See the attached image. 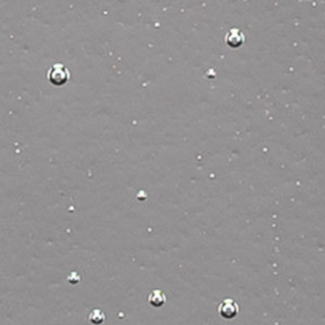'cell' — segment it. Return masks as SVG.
I'll return each mask as SVG.
<instances>
[{
	"label": "cell",
	"instance_id": "cell-2",
	"mask_svg": "<svg viewBox=\"0 0 325 325\" xmlns=\"http://www.w3.org/2000/svg\"><path fill=\"white\" fill-rule=\"evenodd\" d=\"M239 313V305L231 299H225L218 306V314L223 319H234Z\"/></svg>",
	"mask_w": 325,
	"mask_h": 325
},
{
	"label": "cell",
	"instance_id": "cell-1",
	"mask_svg": "<svg viewBox=\"0 0 325 325\" xmlns=\"http://www.w3.org/2000/svg\"><path fill=\"white\" fill-rule=\"evenodd\" d=\"M70 79V73L61 64H55L47 73V80L55 87H61Z\"/></svg>",
	"mask_w": 325,
	"mask_h": 325
},
{
	"label": "cell",
	"instance_id": "cell-3",
	"mask_svg": "<svg viewBox=\"0 0 325 325\" xmlns=\"http://www.w3.org/2000/svg\"><path fill=\"white\" fill-rule=\"evenodd\" d=\"M147 300H149L150 305L154 306V308H161L167 301V297H165L164 292H161L160 290H154Z\"/></svg>",
	"mask_w": 325,
	"mask_h": 325
},
{
	"label": "cell",
	"instance_id": "cell-4",
	"mask_svg": "<svg viewBox=\"0 0 325 325\" xmlns=\"http://www.w3.org/2000/svg\"><path fill=\"white\" fill-rule=\"evenodd\" d=\"M105 320H106L105 313H103L102 310H99V309L93 310L91 313V315H89V322L94 325L102 324V323H105Z\"/></svg>",
	"mask_w": 325,
	"mask_h": 325
}]
</instances>
